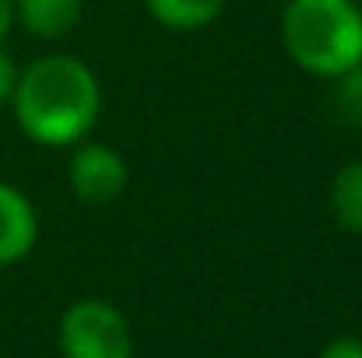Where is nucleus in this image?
<instances>
[{
    "mask_svg": "<svg viewBox=\"0 0 362 358\" xmlns=\"http://www.w3.org/2000/svg\"><path fill=\"white\" fill-rule=\"evenodd\" d=\"M11 109L21 133L42 148H74L103 117L95 71L78 56H39L18 71Z\"/></svg>",
    "mask_w": 362,
    "mask_h": 358,
    "instance_id": "obj_1",
    "label": "nucleus"
},
{
    "mask_svg": "<svg viewBox=\"0 0 362 358\" xmlns=\"http://www.w3.org/2000/svg\"><path fill=\"white\" fill-rule=\"evenodd\" d=\"M288 60L324 81L362 64V11L356 0H288L281 7Z\"/></svg>",
    "mask_w": 362,
    "mask_h": 358,
    "instance_id": "obj_2",
    "label": "nucleus"
},
{
    "mask_svg": "<svg viewBox=\"0 0 362 358\" xmlns=\"http://www.w3.org/2000/svg\"><path fill=\"white\" fill-rule=\"evenodd\" d=\"M64 358H134L130 320L106 299H78L60 316Z\"/></svg>",
    "mask_w": 362,
    "mask_h": 358,
    "instance_id": "obj_3",
    "label": "nucleus"
},
{
    "mask_svg": "<svg viewBox=\"0 0 362 358\" xmlns=\"http://www.w3.org/2000/svg\"><path fill=\"white\" fill-rule=\"evenodd\" d=\"M67 183L81 204L103 208V204L120 201V193L130 183V172L117 148L99 144V141H78L67 165Z\"/></svg>",
    "mask_w": 362,
    "mask_h": 358,
    "instance_id": "obj_4",
    "label": "nucleus"
},
{
    "mask_svg": "<svg viewBox=\"0 0 362 358\" xmlns=\"http://www.w3.org/2000/svg\"><path fill=\"white\" fill-rule=\"evenodd\" d=\"M35 239H39V215L32 201L18 186L0 183V267L25 260L35 249Z\"/></svg>",
    "mask_w": 362,
    "mask_h": 358,
    "instance_id": "obj_5",
    "label": "nucleus"
},
{
    "mask_svg": "<svg viewBox=\"0 0 362 358\" xmlns=\"http://www.w3.org/2000/svg\"><path fill=\"white\" fill-rule=\"evenodd\" d=\"M85 0H14V25L35 39H60L78 28Z\"/></svg>",
    "mask_w": 362,
    "mask_h": 358,
    "instance_id": "obj_6",
    "label": "nucleus"
},
{
    "mask_svg": "<svg viewBox=\"0 0 362 358\" xmlns=\"http://www.w3.org/2000/svg\"><path fill=\"white\" fill-rule=\"evenodd\" d=\"M229 0H144L151 21L169 32H201L222 18Z\"/></svg>",
    "mask_w": 362,
    "mask_h": 358,
    "instance_id": "obj_7",
    "label": "nucleus"
},
{
    "mask_svg": "<svg viewBox=\"0 0 362 358\" xmlns=\"http://www.w3.org/2000/svg\"><path fill=\"white\" fill-rule=\"evenodd\" d=\"M327 201H331L334 222H338L345 232L362 236V158L341 165V169L334 172Z\"/></svg>",
    "mask_w": 362,
    "mask_h": 358,
    "instance_id": "obj_8",
    "label": "nucleus"
},
{
    "mask_svg": "<svg viewBox=\"0 0 362 358\" xmlns=\"http://www.w3.org/2000/svg\"><path fill=\"white\" fill-rule=\"evenodd\" d=\"M334 106L349 123H362V64L334 78Z\"/></svg>",
    "mask_w": 362,
    "mask_h": 358,
    "instance_id": "obj_9",
    "label": "nucleus"
},
{
    "mask_svg": "<svg viewBox=\"0 0 362 358\" xmlns=\"http://www.w3.org/2000/svg\"><path fill=\"white\" fill-rule=\"evenodd\" d=\"M317 358H362V338H334L320 348Z\"/></svg>",
    "mask_w": 362,
    "mask_h": 358,
    "instance_id": "obj_10",
    "label": "nucleus"
},
{
    "mask_svg": "<svg viewBox=\"0 0 362 358\" xmlns=\"http://www.w3.org/2000/svg\"><path fill=\"white\" fill-rule=\"evenodd\" d=\"M14 85H18V67H14V60L0 49V106H4V102H11Z\"/></svg>",
    "mask_w": 362,
    "mask_h": 358,
    "instance_id": "obj_11",
    "label": "nucleus"
},
{
    "mask_svg": "<svg viewBox=\"0 0 362 358\" xmlns=\"http://www.w3.org/2000/svg\"><path fill=\"white\" fill-rule=\"evenodd\" d=\"M14 28V0H0V46Z\"/></svg>",
    "mask_w": 362,
    "mask_h": 358,
    "instance_id": "obj_12",
    "label": "nucleus"
},
{
    "mask_svg": "<svg viewBox=\"0 0 362 358\" xmlns=\"http://www.w3.org/2000/svg\"><path fill=\"white\" fill-rule=\"evenodd\" d=\"M356 4H359V11H362V0H356Z\"/></svg>",
    "mask_w": 362,
    "mask_h": 358,
    "instance_id": "obj_13",
    "label": "nucleus"
}]
</instances>
